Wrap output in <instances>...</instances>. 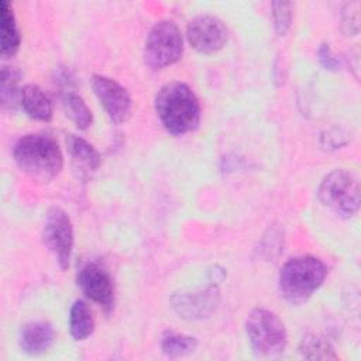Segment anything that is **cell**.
<instances>
[{
	"label": "cell",
	"mask_w": 361,
	"mask_h": 361,
	"mask_svg": "<svg viewBox=\"0 0 361 361\" xmlns=\"http://www.w3.org/2000/svg\"><path fill=\"white\" fill-rule=\"evenodd\" d=\"M154 106L162 127L172 135H183L199 126V100L183 82L165 83L158 90Z\"/></svg>",
	"instance_id": "obj_1"
},
{
	"label": "cell",
	"mask_w": 361,
	"mask_h": 361,
	"mask_svg": "<svg viewBox=\"0 0 361 361\" xmlns=\"http://www.w3.org/2000/svg\"><path fill=\"white\" fill-rule=\"evenodd\" d=\"M17 166L38 182H49L62 169L63 157L56 140L48 134H25L13 148Z\"/></svg>",
	"instance_id": "obj_2"
},
{
	"label": "cell",
	"mask_w": 361,
	"mask_h": 361,
	"mask_svg": "<svg viewBox=\"0 0 361 361\" xmlns=\"http://www.w3.org/2000/svg\"><path fill=\"white\" fill-rule=\"evenodd\" d=\"M327 267L312 255H299L288 259L278 276V286L283 299L292 305L305 303L324 282Z\"/></svg>",
	"instance_id": "obj_3"
},
{
	"label": "cell",
	"mask_w": 361,
	"mask_h": 361,
	"mask_svg": "<svg viewBox=\"0 0 361 361\" xmlns=\"http://www.w3.org/2000/svg\"><path fill=\"white\" fill-rule=\"evenodd\" d=\"M250 345L258 357H276L283 353L288 334L283 322L271 310L257 307L245 320Z\"/></svg>",
	"instance_id": "obj_4"
},
{
	"label": "cell",
	"mask_w": 361,
	"mask_h": 361,
	"mask_svg": "<svg viewBox=\"0 0 361 361\" xmlns=\"http://www.w3.org/2000/svg\"><path fill=\"white\" fill-rule=\"evenodd\" d=\"M320 202L340 217H353L360 209L358 178L345 169H334L327 173L317 190Z\"/></svg>",
	"instance_id": "obj_5"
},
{
	"label": "cell",
	"mask_w": 361,
	"mask_h": 361,
	"mask_svg": "<svg viewBox=\"0 0 361 361\" xmlns=\"http://www.w3.org/2000/svg\"><path fill=\"white\" fill-rule=\"evenodd\" d=\"M183 52V39L179 27L171 20H162L151 28L145 47V63L152 69H164L178 62Z\"/></svg>",
	"instance_id": "obj_6"
},
{
	"label": "cell",
	"mask_w": 361,
	"mask_h": 361,
	"mask_svg": "<svg viewBox=\"0 0 361 361\" xmlns=\"http://www.w3.org/2000/svg\"><path fill=\"white\" fill-rule=\"evenodd\" d=\"M41 237L59 267L66 269L73 250V226L68 213L59 207H51L45 214Z\"/></svg>",
	"instance_id": "obj_7"
},
{
	"label": "cell",
	"mask_w": 361,
	"mask_h": 361,
	"mask_svg": "<svg viewBox=\"0 0 361 361\" xmlns=\"http://www.w3.org/2000/svg\"><path fill=\"white\" fill-rule=\"evenodd\" d=\"M220 302V290L216 283L200 289L180 290L171 296V306L176 314L188 320H199L210 316Z\"/></svg>",
	"instance_id": "obj_8"
},
{
	"label": "cell",
	"mask_w": 361,
	"mask_h": 361,
	"mask_svg": "<svg viewBox=\"0 0 361 361\" xmlns=\"http://www.w3.org/2000/svg\"><path fill=\"white\" fill-rule=\"evenodd\" d=\"M92 87L113 123L120 124L130 118L133 111V100L124 86L111 78L93 75Z\"/></svg>",
	"instance_id": "obj_9"
},
{
	"label": "cell",
	"mask_w": 361,
	"mask_h": 361,
	"mask_svg": "<svg viewBox=\"0 0 361 361\" xmlns=\"http://www.w3.org/2000/svg\"><path fill=\"white\" fill-rule=\"evenodd\" d=\"M80 290L106 312L114 307V285L109 271L97 261L85 262L78 272Z\"/></svg>",
	"instance_id": "obj_10"
},
{
	"label": "cell",
	"mask_w": 361,
	"mask_h": 361,
	"mask_svg": "<svg viewBox=\"0 0 361 361\" xmlns=\"http://www.w3.org/2000/svg\"><path fill=\"white\" fill-rule=\"evenodd\" d=\"M186 37L197 52L213 54L226 45L227 28L220 18L212 14H200L189 21Z\"/></svg>",
	"instance_id": "obj_11"
},
{
	"label": "cell",
	"mask_w": 361,
	"mask_h": 361,
	"mask_svg": "<svg viewBox=\"0 0 361 361\" xmlns=\"http://www.w3.org/2000/svg\"><path fill=\"white\" fill-rule=\"evenodd\" d=\"M66 149L71 155L75 171L82 178H87L99 169L100 162H102L100 154L85 138L75 135V134H68L66 135Z\"/></svg>",
	"instance_id": "obj_12"
},
{
	"label": "cell",
	"mask_w": 361,
	"mask_h": 361,
	"mask_svg": "<svg viewBox=\"0 0 361 361\" xmlns=\"http://www.w3.org/2000/svg\"><path fill=\"white\" fill-rule=\"evenodd\" d=\"M54 343V329L48 322L35 320L25 323L18 336L20 348L30 354L38 355L45 353Z\"/></svg>",
	"instance_id": "obj_13"
},
{
	"label": "cell",
	"mask_w": 361,
	"mask_h": 361,
	"mask_svg": "<svg viewBox=\"0 0 361 361\" xmlns=\"http://www.w3.org/2000/svg\"><path fill=\"white\" fill-rule=\"evenodd\" d=\"M20 106L34 120L49 121L54 114L52 99L35 83H27L20 92Z\"/></svg>",
	"instance_id": "obj_14"
},
{
	"label": "cell",
	"mask_w": 361,
	"mask_h": 361,
	"mask_svg": "<svg viewBox=\"0 0 361 361\" xmlns=\"http://www.w3.org/2000/svg\"><path fill=\"white\" fill-rule=\"evenodd\" d=\"M0 35H1V56L11 58L17 54L21 42L17 21L8 1H0Z\"/></svg>",
	"instance_id": "obj_15"
},
{
	"label": "cell",
	"mask_w": 361,
	"mask_h": 361,
	"mask_svg": "<svg viewBox=\"0 0 361 361\" xmlns=\"http://www.w3.org/2000/svg\"><path fill=\"white\" fill-rule=\"evenodd\" d=\"M94 330V319L86 302L78 299L69 309V331L73 340H86Z\"/></svg>",
	"instance_id": "obj_16"
},
{
	"label": "cell",
	"mask_w": 361,
	"mask_h": 361,
	"mask_svg": "<svg viewBox=\"0 0 361 361\" xmlns=\"http://www.w3.org/2000/svg\"><path fill=\"white\" fill-rule=\"evenodd\" d=\"M61 104L65 114L79 130H86L92 124L93 116L90 109L87 107L85 100L75 92L65 90L61 94Z\"/></svg>",
	"instance_id": "obj_17"
},
{
	"label": "cell",
	"mask_w": 361,
	"mask_h": 361,
	"mask_svg": "<svg viewBox=\"0 0 361 361\" xmlns=\"http://www.w3.org/2000/svg\"><path fill=\"white\" fill-rule=\"evenodd\" d=\"M0 94H1V107L4 110H16L20 106V92L18 87L20 82V71L14 66L4 65L1 68L0 75Z\"/></svg>",
	"instance_id": "obj_18"
},
{
	"label": "cell",
	"mask_w": 361,
	"mask_h": 361,
	"mask_svg": "<svg viewBox=\"0 0 361 361\" xmlns=\"http://www.w3.org/2000/svg\"><path fill=\"white\" fill-rule=\"evenodd\" d=\"M299 353L307 360H336L331 343L320 334H306L299 343Z\"/></svg>",
	"instance_id": "obj_19"
},
{
	"label": "cell",
	"mask_w": 361,
	"mask_h": 361,
	"mask_svg": "<svg viewBox=\"0 0 361 361\" xmlns=\"http://www.w3.org/2000/svg\"><path fill=\"white\" fill-rule=\"evenodd\" d=\"M197 341L192 336L165 331L161 338V348L168 357H182L195 351Z\"/></svg>",
	"instance_id": "obj_20"
},
{
	"label": "cell",
	"mask_w": 361,
	"mask_h": 361,
	"mask_svg": "<svg viewBox=\"0 0 361 361\" xmlns=\"http://www.w3.org/2000/svg\"><path fill=\"white\" fill-rule=\"evenodd\" d=\"M293 3L290 1H274L272 3V20L274 28L278 35H285L292 24Z\"/></svg>",
	"instance_id": "obj_21"
},
{
	"label": "cell",
	"mask_w": 361,
	"mask_h": 361,
	"mask_svg": "<svg viewBox=\"0 0 361 361\" xmlns=\"http://www.w3.org/2000/svg\"><path fill=\"white\" fill-rule=\"evenodd\" d=\"M358 3H348L343 11V27L347 34L358 32Z\"/></svg>",
	"instance_id": "obj_22"
},
{
	"label": "cell",
	"mask_w": 361,
	"mask_h": 361,
	"mask_svg": "<svg viewBox=\"0 0 361 361\" xmlns=\"http://www.w3.org/2000/svg\"><path fill=\"white\" fill-rule=\"evenodd\" d=\"M319 59H320V63L324 66V69L337 71L340 68V61L333 54V51L329 47V44H322L320 45V48H319Z\"/></svg>",
	"instance_id": "obj_23"
}]
</instances>
